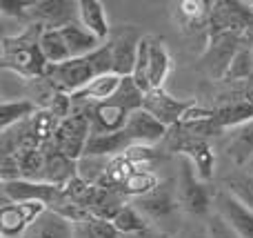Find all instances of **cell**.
<instances>
[{
  "instance_id": "obj_6",
  "label": "cell",
  "mask_w": 253,
  "mask_h": 238,
  "mask_svg": "<svg viewBox=\"0 0 253 238\" xmlns=\"http://www.w3.org/2000/svg\"><path fill=\"white\" fill-rule=\"evenodd\" d=\"M144 36L135 25H118L111 29L109 36V47H111V65H114V74L123 76H133L135 60H138V47L140 40Z\"/></svg>"
},
{
  "instance_id": "obj_22",
  "label": "cell",
  "mask_w": 253,
  "mask_h": 238,
  "mask_svg": "<svg viewBox=\"0 0 253 238\" xmlns=\"http://www.w3.org/2000/svg\"><path fill=\"white\" fill-rule=\"evenodd\" d=\"M40 107L29 98H18V100H2L0 105V132L16 127L20 123L31 120L38 114Z\"/></svg>"
},
{
  "instance_id": "obj_30",
  "label": "cell",
  "mask_w": 253,
  "mask_h": 238,
  "mask_svg": "<svg viewBox=\"0 0 253 238\" xmlns=\"http://www.w3.org/2000/svg\"><path fill=\"white\" fill-rule=\"evenodd\" d=\"M249 78H253V53L249 43L245 40V45L240 47V51L236 53L231 67H229L224 83H245Z\"/></svg>"
},
{
  "instance_id": "obj_1",
  "label": "cell",
  "mask_w": 253,
  "mask_h": 238,
  "mask_svg": "<svg viewBox=\"0 0 253 238\" xmlns=\"http://www.w3.org/2000/svg\"><path fill=\"white\" fill-rule=\"evenodd\" d=\"M42 25H27L20 34L4 36L0 40V67L9 69L13 74L22 76L27 80L42 78L47 71V60L40 51V34Z\"/></svg>"
},
{
  "instance_id": "obj_14",
  "label": "cell",
  "mask_w": 253,
  "mask_h": 238,
  "mask_svg": "<svg viewBox=\"0 0 253 238\" xmlns=\"http://www.w3.org/2000/svg\"><path fill=\"white\" fill-rule=\"evenodd\" d=\"M171 71V53L162 36L149 34V85L151 89H165V80Z\"/></svg>"
},
{
  "instance_id": "obj_28",
  "label": "cell",
  "mask_w": 253,
  "mask_h": 238,
  "mask_svg": "<svg viewBox=\"0 0 253 238\" xmlns=\"http://www.w3.org/2000/svg\"><path fill=\"white\" fill-rule=\"evenodd\" d=\"M158 185H160V178H158L151 169H135L129 181L123 185V194L126 198L133 200V198H140V196L149 194V191H153Z\"/></svg>"
},
{
  "instance_id": "obj_37",
  "label": "cell",
  "mask_w": 253,
  "mask_h": 238,
  "mask_svg": "<svg viewBox=\"0 0 253 238\" xmlns=\"http://www.w3.org/2000/svg\"><path fill=\"white\" fill-rule=\"evenodd\" d=\"M182 238H211L207 225H191L182 232Z\"/></svg>"
},
{
  "instance_id": "obj_13",
  "label": "cell",
  "mask_w": 253,
  "mask_h": 238,
  "mask_svg": "<svg viewBox=\"0 0 253 238\" xmlns=\"http://www.w3.org/2000/svg\"><path fill=\"white\" fill-rule=\"evenodd\" d=\"M123 85V76L118 74H102L98 78H93L87 87H83L80 92L71 94V100L76 105H100V102H107L116 96V92Z\"/></svg>"
},
{
  "instance_id": "obj_20",
  "label": "cell",
  "mask_w": 253,
  "mask_h": 238,
  "mask_svg": "<svg viewBox=\"0 0 253 238\" xmlns=\"http://www.w3.org/2000/svg\"><path fill=\"white\" fill-rule=\"evenodd\" d=\"M129 147H131V141L125 134V129L118 132V134H89L84 154H96V156H109V158H116V156H123Z\"/></svg>"
},
{
  "instance_id": "obj_39",
  "label": "cell",
  "mask_w": 253,
  "mask_h": 238,
  "mask_svg": "<svg viewBox=\"0 0 253 238\" xmlns=\"http://www.w3.org/2000/svg\"><path fill=\"white\" fill-rule=\"evenodd\" d=\"M245 167H247V169H245V172H249V174H253V158H251V160H249V163H247V165H245Z\"/></svg>"
},
{
  "instance_id": "obj_8",
  "label": "cell",
  "mask_w": 253,
  "mask_h": 238,
  "mask_svg": "<svg viewBox=\"0 0 253 238\" xmlns=\"http://www.w3.org/2000/svg\"><path fill=\"white\" fill-rule=\"evenodd\" d=\"M2 200H7V203L38 200V203H44L51 209L62 200V187L42 181H25V178H20V181L2 183Z\"/></svg>"
},
{
  "instance_id": "obj_29",
  "label": "cell",
  "mask_w": 253,
  "mask_h": 238,
  "mask_svg": "<svg viewBox=\"0 0 253 238\" xmlns=\"http://www.w3.org/2000/svg\"><path fill=\"white\" fill-rule=\"evenodd\" d=\"M142 100H144V94L138 89V85L133 83V78L126 76V78H123V85H120V89L116 92V96L107 102H114V105L126 109L129 114H133V111L142 109Z\"/></svg>"
},
{
  "instance_id": "obj_4",
  "label": "cell",
  "mask_w": 253,
  "mask_h": 238,
  "mask_svg": "<svg viewBox=\"0 0 253 238\" xmlns=\"http://www.w3.org/2000/svg\"><path fill=\"white\" fill-rule=\"evenodd\" d=\"M178 200L182 212L191 216H207L211 209V196L207 183L198 176L196 167L189 158L180 156V172H178Z\"/></svg>"
},
{
  "instance_id": "obj_2",
  "label": "cell",
  "mask_w": 253,
  "mask_h": 238,
  "mask_svg": "<svg viewBox=\"0 0 253 238\" xmlns=\"http://www.w3.org/2000/svg\"><path fill=\"white\" fill-rule=\"evenodd\" d=\"M114 65H111V47L105 43L98 51L84 58H71V60L62 62V65H49L44 71V78L51 83V87L58 94H76L83 87H87L93 78L102 74H111Z\"/></svg>"
},
{
  "instance_id": "obj_10",
  "label": "cell",
  "mask_w": 253,
  "mask_h": 238,
  "mask_svg": "<svg viewBox=\"0 0 253 238\" xmlns=\"http://www.w3.org/2000/svg\"><path fill=\"white\" fill-rule=\"evenodd\" d=\"M125 134L129 136L131 145H156V143L165 141L169 136V127L153 118L149 111L138 109L129 116V123L125 127Z\"/></svg>"
},
{
  "instance_id": "obj_27",
  "label": "cell",
  "mask_w": 253,
  "mask_h": 238,
  "mask_svg": "<svg viewBox=\"0 0 253 238\" xmlns=\"http://www.w3.org/2000/svg\"><path fill=\"white\" fill-rule=\"evenodd\" d=\"M222 190H227L231 196H236L242 205H247L253 212V174L245 172V169L231 174V176L224 178Z\"/></svg>"
},
{
  "instance_id": "obj_38",
  "label": "cell",
  "mask_w": 253,
  "mask_h": 238,
  "mask_svg": "<svg viewBox=\"0 0 253 238\" xmlns=\"http://www.w3.org/2000/svg\"><path fill=\"white\" fill-rule=\"evenodd\" d=\"M245 36H247V43H249V47H251V53H253V27H249V29L245 31Z\"/></svg>"
},
{
  "instance_id": "obj_9",
  "label": "cell",
  "mask_w": 253,
  "mask_h": 238,
  "mask_svg": "<svg viewBox=\"0 0 253 238\" xmlns=\"http://www.w3.org/2000/svg\"><path fill=\"white\" fill-rule=\"evenodd\" d=\"M215 214L231 227L240 238H253V212L247 205H242L236 196H231L227 190L215 191L213 196Z\"/></svg>"
},
{
  "instance_id": "obj_33",
  "label": "cell",
  "mask_w": 253,
  "mask_h": 238,
  "mask_svg": "<svg viewBox=\"0 0 253 238\" xmlns=\"http://www.w3.org/2000/svg\"><path fill=\"white\" fill-rule=\"evenodd\" d=\"M123 156L131 165H135L138 169H149V165H151L153 160L160 158L156 147H151V145H131Z\"/></svg>"
},
{
  "instance_id": "obj_7",
  "label": "cell",
  "mask_w": 253,
  "mask_h": 238,
  "mask_svg": "<svg viewBox=\"0 0 253 238\" xmlns=\"http://www.w3.org/2000/svg\"><path fill=\"white\" fill-rule=\"evenodd\" d=\"M193 107H196V100H180L165 89H149L142 100V109L149 111L153 118H158L169 129L175 127Z\"/></svg>"
},
{
  "instance_id": "obj_23",
  "label": "cell",
  "mask_w": 253,
  "mask_h": 238,
  "mask_svg": "<svg viewBox=\"0 0 253 238\" xmlns=\"http://www.w3.org/2000/svg\"><path fill=\"white\" fill-rule=\"evenodd\" d=\"M40 51H42L47 65H62V62L71 60L69 47H67L60 29H42V34H40Z\"/></svg>"
},
{
  "instance_id": "obj_11",
  "label": "cell",
  "mask_w": 253,
  "mask_h": 238,
  "mask_svg": "<svg viewBox=\"0 0 253 238\" xmlns=\"http://www.w3.org/2000/svg\"><path fill=\"white\" fill-rule=\"evenodd\" d=\"M74 13H78V2L65 0H36L31 9V22L42 25L44 29H62L65 25L74 22Z\"/></svg>"
},
{
  "instance_id": "obj_3",
  "label": "cell",
  "mask_w": 253,
  "mask_h": 238,
  "mask_svg": "<svg viewBox=\"0 0 253 238\" xmlns=\"http://www.w3.org/2000/svg\"><path fill=\"white\" fill-rule=\"evenodd\" d=\"M245 40L247 36L242 31H227V34L209 36V43H207L205 51L200 56V69L211 80H224L233 58L245 45Z\"/></svg>"
},
{
  "instance_id": "obj_24",
  "label": "cell",
  "mask_w": 253,
  "mask_h": 238,
  "mask_svg": "<svg viewBox=\"0 0 253 238\" xmlns=\"http://www.w3.org/2000/svg\"><path fill=\"white\" fill-rule=\"evenodd\" d=\"M29 230V223L25 221L18 203H7L2 200L0 209V236L2 238H22Z\"/></svg>"
},
{
  "instance_id": "obj_5",
  "label": "cell",
  "mask_w": 253,
  "mask_h": 238,
  "mask_svg": "<svg viewBox=\"0 0 253 238\" xmlns=\"http://www.w3.org/2000/svg\"><path fill=\"white\" fill-rule=\"evenodd\" d=\"M133 207L147 218L149 223H167L180 212V200H178V185L175 181L167 178V181H160V185L153 191L140 196V198L131 200Z\"/></svg>"
},
{
  "instance_id": "obj_21",
  "label": "cell",
  "mask_w": 253,
  "mask_h": 238,
  "mask_svg": "<svg viewBox=\"0 0 253 238\" xmlns=\"http://www.w3.org/2000/svg\"><path fill=\"white\" fill-rule=\"evenodd\" d=\"M227 156L240 167L253 158V120L240 125V127H233L229 132Z\"/></svg>"
},
{
  "instance_id": "obj_31",
  "label": "cell",
  "mask_w": 253,
  "mask_h": 238,
  "mask_svg": "<svg viewBox=\"0 0 253 238\" xmlns=\"http://www.w3.org/2000/svg\"><path fill=\"white\" fill-rule=\"evenodd\" d=\"M74 234L78 238H123L114 227V223L102 221V218L96 216H89L87 221L74 225Z\"/></svg>"
},
{
  "instance_id": "obj_15",
  "label": "cell",
  "mask_w": 253,
  "mask_h": 238,
  "mask_svg": "<svg viewBox=\"0 0 253 238\" xmlns=\"http://www.w3.org/2000/svg\"><path fill=\"white\" fill-rule=\"evenodd\" d=\"M44 149V183H51V185L65 187L71 178L76 176V160L67 158L62 151H58L51 143L42 147Z\"/></svg>"
},
{
  "instance_id": "obj_36",
  "label": "cell",
  "mask_w": 253,
  "mask_h": 238,
  "mask_svg": "<svg viewBox=\"0 0 253 238\" xmlns=\"http://www.w3.org/2000/svg\"><path fill=\"white\" fill-rule=\"evenodd\" d=\"M207 227H209V236L211 238H240L218 214H209V221H207Z\"/></svg>"
},
{
  "instance_id": "obj_34",
  "label": "cell",
  "mask_w": 253,
  "mask_h": 238,
  "mask_svg": "<svg viewBox=\"0 0 253 238\" xmlns=\"http://www.w3.org/2000/svg\"><path fill=\"white\" fill-rule=\"evenodd\" d=\"M34 4H36V0H0V13H2V16L22 18V20H27V25H29Z\"/></svg>"
},
{
  "instance_id": "obj_18",
  "label": "cell",
  "mask_w": 253,
  "mask_h": 238,
  "mask_svg": "<svg viewBox=\"0 0 253 238\" xmlns=\"http://www.w3.org/2000/svg\"><path fill=\"white\" fill-rule=\"evenodd\" d=\"M74 236V223H69L67 218H62L60 214L47 212L25 232L22 238H71Z\"/></svg>"
},
{
  "instance_id": "obj_17",
  "label": "cell",
  "mask_w": 253,
  "mask_h": 238,
  "mask_svg": "<svg viewBox=\"0 0 253 238\" xmlns=\"http://www.w3.org/2000/svg\"><path fill=\"white\" fill-rule=\"evenodd\" d=\"M60 34H62V38H65L67 47H69L71 58L91 56L93 51H98V49L105 45V43H100L89 29H84V27L80 25V20H74V22H69V25H65L60 29Z\"/></svg>"
},
{
  "instance_id": "obj_19",
  "label": "cell",
  "mask_w": 253,
  "mask_h": 238,
  "mask_svg": "<svg viewBox=\"0 0 253 238\" xmlns=\"http://www.w3.org/2000/svg\"><path fill=\"white\" fill-rule=\"evenodd\" d=\"M126 196L118 190H107V187H96L93 191V198L89 203V214L96 218H102V221L114 223V218L120 214V209L125 207Z\"/></svg>"
},
{
  "instance_id": "obj_12",
  "label": "cell",
  "mask_w": 253,
  "mask_h": 238,
  "mask_svg": "<svg viewBox=\"0 0 253 238\" xmlns=\"http://www.w3.org/2000/svg\"><path fill=\"white\" fill-rule=\"evenodd\" d=\"M87 114L91 120V134H118L129 123V111L114 102L87 105Z\"/></svg>"
},
{
  "instance_id": "obj_26",
  "label": "cell",
  "mask_w": 253,
  "mask_h": 238,
  "mask_svg": "<svg viewBox=\"0 0 253 238\" xmlns=\"http://www.w3.org/2000/svg\"><path fill=\"white\" fill-rule=\"evenodd\" d=\"M114 227L118 230L120 236H138V234L149 232V221L133 207V203H129L114 218Z\"/></svg>"
},
{
  "instance_id": "obj_32",
  "label": "cell",
  "mask_w": 253,
  "mask_h": 238,
  "mask_svg": "<svg viewBox=\"0 0 253 238\" xmlns=\"http://www.w3.org/2000/svg\"><path fill=\"white\" fill-rule=\"evenodd\" d=\"M93 191H96V187L89 185L87 181H83L78 174L62 187V196H65L67 200H71V203H76V205H83V207H87V209L93 198Z\"/></svg>"
},
{
  "instance_id": "obj_25",
  "label": "cell",
  "mask_w": 253,
  "mask_h": 238,
  "mask_svg": "<svg viewBox=\"0 0 253 238\" xmlns=\"http://www.w3.org/2000/svg\"><path fill=\"white\" fill-rule=\"evenodd\" d=\"M114 158L109 156H96V154H83V158L76 163V174H78L83 181H87L89 185L98 187V183L105 178L109 163Z\"/></svg>"
},
{
  "instance_id": "obj_16",
  "label": "cell",
  "mask_w": 253,
  "mask_h": 238,
  "mask_svg": "<svg viewBox=\"0 0 253 238\" xmlns=\"http://www.w3.org/2000/svg\"><path fill=\"white\" fill-rule=\"evenodd\" d=\"M78 20L84 29H89L100 43H107L111 36V27L107 20L105 4L100 0H80L78 2Z\"/></svg>"
},
{
  "instance_id": "obj_35",
  "label": "cell",
  "mask_w": 253,
  "mask_h": 238,
  "mask_svg": "<svg viewBox=\"0 0 253 238\" xmlns=\"http://www.w3.org/2000/svg\"><path fill=\"white\" fill-rule=\"evenodd\" d=\"M0 178H2V183L20 181L22 169H20L18 156H2V160H0Z\"/></svg>"
}]
</instances>
